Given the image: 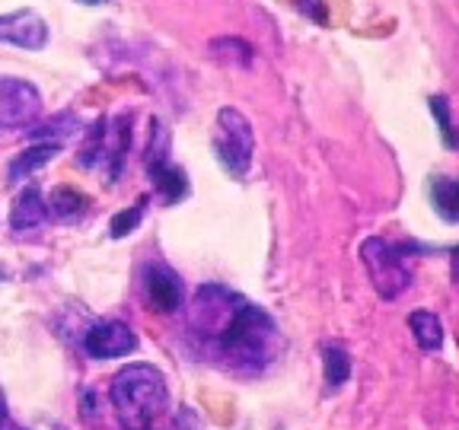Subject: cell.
I'll return each mask as SVG.
<instances>
[{
	"label": "cell",
	"instance_id": "obj_4",
	"mask_svg": "<svg viewBox=\"0 0 459 430\" xmlns=\"http://www.w3.org/2000/svg\"><path fill=\"white\" fill-rule=\"evenodd\" d=\"M246 297L233 294L223 284H204L195 294L192 306H188V329L198 338H204L208 344H214L223 331L230 329V322L239 315Z\"/></svg>",
	"mask_w": 459,
	"mask_h": 430
},
{
	"label": "cell",
	"instance_id": "obj_11",
	"mask_svg": "<svg viewBox=\"0 0 459 430\" xmlns=\"http://www.w3.org/2000/svg\"><path fill=\"white\" fill-rule=\"evenodd\" d=\"M48 220V204H45L39 185H26L13 201V211H10V227L16 233H26V229H36Z\"/></svg>",
	"mask_w": 459,
	"mask_h": 430
},
{
	"label": "cell",
	"instance_id": "obj_7",
	"mask_svg": "<svg viewBox=\"0 0 459 430\" xmlns=\"http://www.w3.org/2000/svg\"><path fill=\"white\" fill-rule=\"evenodd\" d=\"M42 112V93L29 80L0 77V128H29Z\"/></svg>",
	"mask_w": 459,
	"mask_h": 430
},
{
	"label": "cell",
	"instance_id": "obj_5",
	"mask_svg": "<svg viewBox=\"0 0 459 430\" xmlns=\"http://www.w3.org/2000/svg\"><path fill=\"white\" fill-rule=\"evenodd\" d=\"M360 262H364L367 274L373 280V290L383 300H395V297L411 284V271L405 265V252L393 245L383 236H370L360 243Z\"/></svg>",
	"mask_w": 459,
	"mask_h": 430
},
{
	"label": "cell",
	"instance_id": "obj_12",
	"mask_svg": "<svg viewBox=\"0 0 459 430\" xmlns=\"http://www.w3.org/2000/svg\"><path fill=\"white\" fill-rule=\"evenodd\" d=\"M61 153V147L57 143H32V147H26V150L20 153V157L10 163V169H7V179L10 182H22V179H29L36 169H42V166H48L51 159Z\"/></svg>",
	"mask_w": 459,
	"mask_h": 430
},
{
	"label": "cell",
	"instance_id": "obj_9",
	"mask_svg": "<svg viewBox=\"0 0 459 430\" xmlns=\"http://www.w3.org/2000/svg\"><path fill=\"white\" fill-rule=\"evenodd\" d=\"M83 351L96 360H115V357H128L137 351V335L125 322H100L86 331L83 338Z\"/></svg>",
	"mask_w": 459,
	"mask_h": 430
},
{
	"label": "cell",
	"instance_id": "obj_18",
	"mask_svg": "<svg viewBox=\"0 0 459 430\" xmlns=\"http://www.w3.org/2000/svg\"><path fill=\"white\" fill-rule=\"evenodd\" d=\"M77 128H80L77 118H74L71 112H61V115H55L51 122H45L42 128H32V137L42 143H57V147H61L67 137L77 134Z\"/></svg>",
	"mask_w": 459,
	"mask_h": 430
},
{
	"label": "cell",
	"instance_id": "obj_22",
	"mask_svg": "<svg viewBox=\"0 0 459 430\" xmlns=\"http://www.w3.org/2000/svg\"><path fill=\"white\" fill-rule=\"evenodd\" d=\"M80 4H102V0H80Z\"/></svg>",
	"mask_w": 459,
	"mask_h": 430
},
{
	"label": "cell",
	"instance_id": "obj_19",
	"mask_svg": "<svg viewBox=\"0 0 459 430\" xmlns=\"http://www.w3.org/2000/svg\"><path fill=\"white\" fill-rule=\"evenodd\" d=\"M143 214H147V198H141L137 204H131L128 211H118V214L112 217V223H108V229H112V239L131 236V233L141 227Z\"/></svg>",
	"mask_w": 459,
	"mask_h": 430
},
{
	"label": "cell",
	"instance_id": "obj_21",
	"mask_svg": "<svg viewBox=\"0 0 459 430\" xmlns=\"http://www.w3.org/2000/svg\"><path fill=\"white\" fill-rule=\"evenodd\" d=\"M453 278H456V280H459V249H456V252H453Z\"/></svg>",
	"mask_w": 459,
	"mask_h": 430
},
{
	"label": "cell",
	"instance_id": "obj_14",
	"mask_svg": "<svg viewBox=\"0 0 459 430\" xmlns=\"http://www.w3.org/2000/svg\"><path fill=\"white\" fill-rule=\"evenodd\" d=\"M409 329L421 351H440V348H444V325H440L437 315L428 313V309H418V313L409 315Z\"/></svg>",
	"mask_w": 459,
	"mask_h": 430
},
{
	"label": "cell",
	"instance_id": "obj_17",
	"mask_svg": "<svg viewBox=\"0 0 459 430\" xmlns=\"http://www.w3.org/2000/svg\"><path fill=\"white\" fill-rule=\"evenodd\" d=\"M323 370H325V386L342 389L351 376V357L344 354V348L338 344H325L323 348Z\"/></svg>",
	"mask_w": 459,
	"mask_h": 430
},
{
	"label": "cell",
	"instance_id": "obj_10",
	"mask_svg": "<svg viewBox=\"0 0 459 430\" xmlns=\"http://www.w3.org/2000/svg\"><path fill=\"white\" fill-rule=\"evenodd\" d=\"M0 42L26 51H42L48 45V26L36 10H13L0 16Z\"/></svg>",
	"mask_w": 459,
	"mask_h": 430
},
{
	"label": "cell",
	"instance_id": "obj_2",
	"mask_svg": "<svg viewBox=\"0 0 459 430\" xmlns=\"http://www.w3.org/2000/svg\"><path fill=\"white\" fill-rule=\"evenodd\" d=\"M108 399L125 427L147 430L166 408L169 389H166V376L153 364H128L115 373Z\"/></svg>",
	"mask_w": 459,
	"mask_h": 430
},
{
	"label": "cell",
	"instance_id": "obj_20",
	"mask_svg": "<svg viewBox=\"0 0 459 430\" xmlns=\"http://www.w3.org/2000/svg\"><path fill=\"white\" fill-rule=\"evenodd\" d=\"M430 112H434V118H437L440 125V134H444V141L450 143V147H459V137L453 134V118H450V102H446V96H430Z\"/></svg>",
	"mask_w": 459,
	"mask_h": 430
},
{
	"label": "cell",
	"instance_id": "obj_15",
	"mask_svg": "<svg viewBox=\"0 0 459 430\" xmlns=\"http://www.w3.org/2000/svg\"><path fill=\"white\" fill-rule=\"evenodd\" d=\"M208 51L217 64H223V67H252V57H255L252 45L243 42V39H237V36L214 39V42L208 45Z\"/></svg>",
	"mask_w": 459,
	"mask_h": 430
},
{
	"label": "cell",
	"instance_id": "obj_6",
	"mask_svg": "<svg viewBox=\"0 0 459 430\" xmlns=\"http://www.w3.org/2000/svg\"><path fill=\"white\" fill-rule=\"evenodd\" d=\"M147 176H151L157 194L166 204H179L188 194L186 169L169 159V134H166L163 122L151 125V147H147Z\"/></svg>",
	"mask_w": 459,
	"mask_h": 430
},
{
	"label": "cell",
	"instance_id": "obj_13",
	"mask_svg": "<svg viewBox=\"0 0 459 430\" xmlns=\"http://www.w3.org/2000/svg\"><path fill=\"white\" fill-rule=\"evenodd\" d=\"M45 204H48V217H55V220H65V223L83 217L86 208H90L86 194L77 192V188H67V185L51 188V194L45 198Z\"/></svg>",
	"mask_w": 459,
	"mask_h": 430
},
{
	"label": "cell",
	"instance_id": "obj_16",
	"mask_svg": "<svg viewBox=\"0 0 459 430\" xmlns=\"http://www.w3.org/2000/svg\"><path fill=\"white\" fill-rule=\"evenodd\" d=\"M430 201H434V211H437L446 223H459V179H450V176L434 179V185H430Z\"/></svg>",
	"mask_w": 459,
	"mask_h": 430
},
{
	"label": "cell",
	"instance_id": "obj_8",
	"mask_svg": "<svg viewBox=\"0 0 459 430\" xmlns=\"http://www.w3.org/2000/svg\"><path fill=\"white\" fill-rule=\"evenodd\" d=\"M141 290L153 313H176L182 306V278L163 262H147L141 268Z\"/></svg>",
	"mask_w": 459,
	"mask_h": 430
},
{
	"label": "cell",
	"instance_id": "obj_1",
	"mask_svg": "<svg viewBox=\"0 0 459 430\" xmlns=\"http://www.w3.org/2000/svg\"><path fill=\"white\" fill-rule=\"evenodd\" d=\"M217 351V357H223V364L243 373H258L262 366H268L274 360L281 348V335L274 319L262 306L246 300L239 315L230 322V329L211 344Z\"/></svg>",
	"mask_w": 459,
	"mask_h": 430
},
{
	"label": "cell",
	"instance_id": "obj_3",
	"mask_svg": "<svg viewBox=\"0 0 459 430\" xmlns=\"http://www.w3.org/2000/svg\"><path fill=\"white\" fill-rule=\"evenodd\" d=\"M211 147H214V157L223 166V172H230L233 179H243L252 166V153H255V134H252L249 118L233 106L221 108Z\"/></svg>",
	"mask_w": 459,
	"mask_h": 430
},
{
	"label": "cell",
	"instance_id": "obj_23",
	"mask_svg": "<svg viewBox=\"0 0 459 430\" xmlns=\"http://www.w3.org/2000/svg\"><path fill=\"white\" fill-rule=\"evenodd\" d=\"M0 430H16V427H4V424H0Z\"/></svg>",
	"mask_w": 459,
	"mask_h": 430
}]
</instances>
